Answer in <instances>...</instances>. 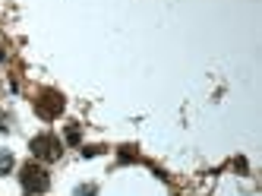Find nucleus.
<instances>
[{
  "instance_id": "nucleus-1",
  "label": "nucleus",
  "mask_w": 262,
  "mask_h": 196,
  "mask_svg": "<svg viewBox=\"0 0 262 196\" xmlns=\"http://www.w3.org/2000/svg\"><path fill=\"white\" fill-rule=\"evenodd\" d=\"M48 174H44V168H38V165H25L22 168V187L29 193H44L48 190Z\"/></svg>"
},
{
  "instance_id": "nucleus-2",
  "label": "nucleus",
  "mask_w": 262,
  "mask_h": 196,
  "mask_svg": "<svg viewBox=\"0 0 262 196\" xmlns=\"http://www.w3.org/2000/svg\"><path fill=\"white\" fill-rule=\"evenodd\" d=\"M32 152L38 158H57L60 155V139L57 136H35L32 139Z\"/></svg>"
},
{
  "instance_id": "nucleus-3",
  "label": "nucleus",
  "mask_w": 262,
  "mask_h": 196,
  "mask_svg": "<svg viewBox=\"0 0 262 196\" xmlns=\"http://www.w3.org/2000/svg\"><path fill=\"white\" fill-rule=\"evenodd\" d=\"M44 98H48V101H38V105H35L41 117H54V114L63 111V98H60V95H44Z\"/></svg>"
},
{
  "instance_id": "nucleus-4",
  "label": "nucleus",
  "mask_w": 262,
  "mask_h": 196,
  "mask_svg": "<svg viewBox=\"0 0 262 196\" xmlns=\"http://www.w3.org/2000/svg\"><path fill=\"white\" fill-rule=\"evenodd\" d=\"M10 161H13L10 155H0V165H10Z\"/></svg>"
}]
</instances>
